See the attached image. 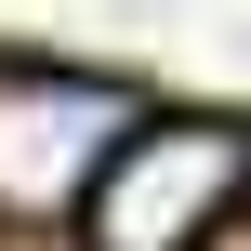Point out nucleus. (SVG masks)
Instances as JSON below:
<instances>
[{"label": "nucleus", "instance_id": "f257e3e1", "mask_svg": "<svg viewBox=\"0 0 251 251\" xmlns=\"http://www.w3.org/2000/svg\"><path fill=\"white\" fill-rule=\"evenodd\" d=\"M251 199V132L238 119H132L79 199V251H212L225 212Z\"/></svg>", "mask_w": 251, "mask_h": 251}, {"label": "nucleus", "instance_id": "f03ea898", "mask_svg": "<svg viewBox=\"0 0 251 251\" xmlns=\"http://www.w3.org/2000/svg\"><path fill=\"white\" fill-rule=\"evenodd\" d=\"M146 106L119 79H79V66H0V225H53L93 199L106 146L132 132Z\"/></svg>", "mask_w": 251, "mask_h": 251}]
</instances>
